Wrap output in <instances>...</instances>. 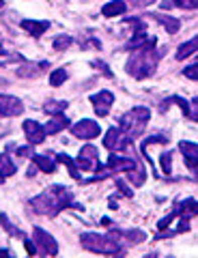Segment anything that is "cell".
I'll use <instances>...</instances> for the list:
<instances>
[{
	"instance_id": "cell-1",
	"label": "cell",
	"mask_w": 198,
	"mask_h": 258,
	"mask_svg": "<svg viewBox=\"0 0 198 258\" xmlns=\"http://www.w3.org/2000/svg\"><path fill=\"white\" fill-rule=\"evenodd\" d=\"M74 198H71V194L67 187H62V185H52V187H47L43 194H39L30 200V207L35 209L37 213H43L47 217H54L58 215L62 209L67 207H74Z\"/></svg>"
},
{
	"instance_id": "cell-2",
	"label": "cell",
	"mask_w": 198,
	"mask_h": 258,
	"mask_svg": "<svg viewBox=\"0 0 198 258\" xmlns=\"http://www.w3.org/2000/svg\"><path fill=\"white\" fill-rule=\"evenodd\" d=\"M162 58V52H157L155 47H140V50H131V56L127 64H125V71L129 76H134L136 80H145L151 78L157 69V62Z\"/></svg>"
},
{
	"instance_id": "cell-3",
	"label": "cell",
	"mask_w": 198,
	"mask_h": 258,
	"mask_svg": "<svg viewBox=\"0 0 198 258\" xmlns=\"http://www.w3.org/2000/svg\"><path fill=\"white\" fill-rule=\"evenodd\" d=\"M149 120H151V110L149 108H134L129 112H125L121 116V132L127 136L129 140L134 138H140L142 134H145V127L149 125Z\"/></svg>"
},
{
	"instance_id": "cell-4",
	"label": "cell",
	"mask_w": 198,
	"mask_h": 258,
	"mask_svg": "<svg viewBox=\"0 0 198 258\" xmlns=\"http://www.w3.org/2000/svg\"><path fill=\"white\" fill-rule=\"evenodd\" d=\"M80 243L84 249L89 252H95V254H121L123 252V245L116 243L114 239H110L108 235L101 237L97 232H82L80 235Z\"/></svg>"
},
{
	"instance_id": "cell-5",
	"label": "cell",
	"mask_w": 198,
	"mask_h": 258,
	"mask_svg": "<svg viewBox=\"0 0 198 258\" xmlns=\"http://www.w3.org/2000/svg\"><path fill=\"white\" fill-rule=\"evenodd\" d=\"M101 134V127L97 120H91V118H82L78 120L76 125H71V136L74 138H80V140H91V138H97Z\"/></svg>"
},
{
	"instance_id": "cell-6",
	"label": "cell",
	"mask_w": 198,
	"mask_h": 258,
	"mask_svg": "<svg viewBox=\"0 0 198 258\" xmlns=\"http://www.w3.org/2000/svg\"><path fill=\"white\" fill-rule=\"evenodd\" d=\"M76 164L80 170H99V157H97V149L93 147V144H86V147L80 149V155H78Z\"/></svg>"
},
{
	"instance_id": "cell-7",
	"label": "cell",
	"mask_w": 198,
	"mask_h": 258,
	"mask_svg": "<svg viewBox=\"0 0 198 258\" xmlns=\"http://www.w3.org/2000/svg\"><path fill=\"white\" fill-rule=\"evenodd\" d=\"M131 140L127 138V136H125L121 129L118 127H110L108 132H106V138H104V147L108 149V151H123L125 147H127Z\"/></svg>"
},
{
	"instance_id": "cell-8",
	"label": "cell",
	"mask_w": 198,
	"mask_h": 258,
	"mask_svg": "<svg viewBox=\"0 0 198 258\" xmlns=\"http://www.w3.org/2000/svg\"><path fill=\"white\" fill-rule=\"evenodd\" d=\"M112 103H114V95L110 91H99L91 97V106H93L97 116H106L110 112V108H112Z\"/></svg>"
},
{
	"instance_id": "cell-9",
	"label": "cell",
	"mask_w": 198,
	"mask_h": 258,
	"mask_svg": "<svg viewBox=\"0 0 198 258\" xmlns=\"http://www.w3.org/2000/svg\"><path fill=\"white\" fill-rule=\"evenodd\" d=\"M33 237L37 241V245L41 247V252L47 254V256H56L58 254V243L54 241V237L50 232H45L43 228H35L33 230Z\"/></svg>"
},
{
	"instance_id": "cell-10",
	"label": "cell",
	"mask_w": 198,
	"mask_h": 258,
	"mask_svg": "<svg viewBox=\"0 0 198 258\" xmlns=\"http://www.w3.org/2000/svg\"><path fill=\"white\" fill-rule=\"evenodd\" d=\"M24 112V103L13 95H0V114L3 116H20Z\"/></svg>"
},
{
	"instance_id": "cell-11",
	"label": "cell",
	"mask_w": 198,
	"mask_h": 258,
	"mask_svg": "<svg viewBox=\"0 0 198 258\" xmlns=\"http://www.w3.org/2000/svg\"><path fill=\"white\" fill-rule=\"evenodd\" d=\"M24 134H26V138L30 144H41L45 140V132H43V127L37 123V120L33 118H28V120H24Z\"/></svg>"
},
{
	"instance_id": "cell-12",
	"label": "cell",
	"mask_w": 198,
	"mask_h": 258,
	"mask_svg": "<svg viewBox=\"0 0 198 258\" xmlns=\"http://www.w3.org/2000/svg\"><path fill=\"white\" fill-rule=\"evenodd\" d=\"M179 151L183 153V157H185V164H187V168L192 172H196V168H198V164H196V159H198V147L194 142H179Z\"/></svg>"
},
{
	"instance_id": "cell-13",
	"label": "cell",
	"mask_w": 198,
	"mask_h": 258,
	"mask_svg": "<svg viewBox=\"0 0 198 258\" xmlns=\"http://www.w3.org/2000/svg\"><path fill=\"white\" fill-rule=\"evenodd\" d=\"M157 39L151 37V35H145V30L140 32H134V37L129 39L127 43V50H140V47H155Z\"/></svg>"
},
{
	"instance_id": "cell-14",
	"label": "cell",
	"mask_w": 198,
	"mask_h": 258,
	"mask_svg": "<svg viewBox=\"0 0 198 258\" xmlns=\"http://www.w3.org/2000/svg\"><path fill=\"white\" fill-rule=\"evenodd\" d=\"M22 28L33 37H41L43 32L50 28V22H45V20H22Z\"/></svg>"
},
{
	"instance_id": "cell-15",
	"label": "cell",
	"mask_w": 198,
	"mask_h": 258,
	"mask_svg": "<svg viewBox=\"0 0 198 258\" xmlns=\"http://www.w3.org/2000/svg\"><path fill=\"white\" fill-rule=\"evenodd\" d=\"M125 11H127V3L125 0H110V3L101 7V15L104 18H116V15H123Z\"/></svg>"
},
{
	"instance_id": "cell-16",
	"label": "cell",
	"mask_w": 198,
	"mask_h": 258,
	"mask_svg": "<svg viewBox=\"0 0 198 258\" xmlns=\"http://www.w3.org/2000/svg\"><path fill=\"white\" fill-rule=\"evenodd\" d=\"M136 166V161L129 157H121V155H110L108 157V170L110 172H118V170H129Z\"/></svg>"
},
{
	"instance_id": "cell-17",
	"label": "cell",
	"mask_w": 198,
	"mask_h": 258,
	"mask_svg": "<svg viewBox=\"0 0 198 258\" xmlns=\"http://www.w3.org/2000/svg\"><path fill=\"white\" fill-rule=\"evenodd\" d=\"M67 127H69V118L60 112V114H52V120H47L43 132H45V136L47 134H58V132H62V129H67Z\"/></svg>"
},
{
	"instance_id": "cell-18",
	"label": "cell",
	"mask_w": 198,
	"mask_h": 258,
	"mask_svg": "<svg viewBox=\"0 0 198 258\" xmlns=\"http://www.w3.org/2000/svg\"><path fill=\"white\" fill-rule=\"evenodd\" d=\"M33 161L45 174H52L56 170V159H54V155H37V153H33Z\"/></svg>"
},
{
	"instance_id": "cell-19",
	"label": "cell",
	"mask_w": 198,
	"mask_h": 258,
	"mask_svg": "<svg viewBox=\"0 0 198 258\" xmlns=\"http://www.w3.org/2000/svg\"><path fill=\"white\" fill-rule=\"evenodd\" d=\"M54 159L60 161V164H65V166L69 168V174L74 176L76 181H82V176H80V168H78L76 159H71L69 155H65V153H58V155H54Z\"/></svg>"
},
{
	"instance_id": "cell-20",
	"label": "cell",
	"mask_w": 198,
	"mask_h": 258,
	"mask_svg": "<svg viewBox=\"0 0 198 258\" xmlns=\"http://www.w3.org/2000/svg\"><path fill=\"white\" fill-rule=\"evenodd\" d=\"M149 18H155L160 24H164L166 30H168V35H175V32H179V28H181L179 18H170V15H149Z\"/></svg>"
},
{
	"instance_id": "cell-21",
	"label": "cell",
	"mask_w": 198,
	"mask_h": 258,
	"mask_svg": "<svg viewBox=\"0 0 198 258\" xmlns=\"http://www.w3.org/2000/svg\"><path fill=\"white\" fill-rule=\"evenodd\" d=\"M198 205H196V200L194 198H187V200H183V203H177V209H175V213L177 215H185V217H192V215H196V209Z\"/></svg>"
},
{
	"instance_id": "cell-22",
	"label": "cell",
	"mask_w": 198,
	"mask_h": 258,
	"mask_svg": "<svg viewBox=\"0 0 198 258\" xmlns=\"http://www.w3.org/2000/svg\"><path fill=\"white\" fill-rule=\"evenodd\" d=\"M196 47H198V39L194 37V39H189L187 43H183V45H179V50H177V60H185L187 56H192L194 52H196Z\"/></svg>"
},
{
	"instance_id": "cell-23",
	"label": "cell",
	"mask_w": 198,
	"mask_h": 258,
	"mask_svg": "<svg viewBox=\"0 0 198 258\" xmlns=\"http://www.w3.org/2000/svg\"><path fill=\"white\" fill-rule=\"evenodd\" d=\"M13 174H15V164L9 159V155H0V183Z\"/></svg>"
},
{
	"instance_id": "cell-24",
	"label": "cell",
	"mask_w": 198,
	"mask_h": 258,
	"mask_svg": "<svg viewBox=\"0 0 198 258\" xmlns=\"http://www.w3.org/2000/svg\"><path fill=\"white\" fill-rule=\"evenodd\" d=\"M67 110V101H47L45 106H43V112L45 114H60V112H65Z\"/></svg>"
},
{
	"instance_id": "cell-25",
	"label": "cell",
	"mask_w": 198,
	"mask_h": 258,
	"mask_svg": "<svg viewBox=\"0 0 198 258\" xmlns=\"http://www.w3.org/2000/svg\"><path fill=\"white\" fill-rule=\"evenodd\" d=\"M67 71L65 69H54L52 71V76H50V84L52 86H62V84H65L67 82Z\"/></svg>"
},
{
	"instance_id": "cell-26",
	"label": "cell",
	"mask_w": 198,
	"mask_h": 258,
	"mask_svg": "<svg viewBox=\"0 0 198 258\" xmlns=\"http://www.w3.org/2000/svg\"><path fill=\"white\" fill-rule=\"evenodd\" d=\"M127 176H129V181L134 183V185H142L145 183V179H147V174H145V170L142 168H129V172H127Z\"/></svg>"
},
{
	"instance_id": "cell-27",
	"label": "cell",
	"mask_w": 198,
	"mask_h": 258,
	"mask_svg": "<svg viewBox=\"0 0 198 258\" xmlns=\"http://www.w3.org/2000/svg\"><path fill=\"white\" fill-rule=\"evenodd\" d=\"M71 43H74V37H71V35H58L56 39H54V50L62 52V50H67Z\"/></svg>"
},
{
	"instance_id": "cell-28",
	"label": "cell",
	"mask_w": 198,
	"mask_h": 258,
	"mask_svg": "<svg viewBox=\"0 0 198 258\" xmlns=\"http://www.w3.org/2000/svg\"><path fill=\"white\" fill-rule=\"evenodd\" d=\"M160 164H162L164 174H170V172H172V153H162Z\"/></svg>"
},
{
	"instance_id": "cell-29",
	"label": "cell",
	"mask_w": 198,
	"mask_h": 258,
	"mask_svg": "<svg viewBox=\"0 0 198 258\" xmlns=\"http://www.w3.org/2000/svg\"><path fill=\"white\" fill-rule=\"evenodd\" d=\"M123 237L125 239H129L131 243H140V241H145L147 239V235L142 230H127V232H123Z\"/></svg>"
},
{
	"instance_id": "cell-30",
	"label": "cell",
	"mask_w": 198,
	"mask_h": 258,
	"mask_svg": "<svg viewBox=\"0 0 198 258\" xmlns=\"http://www.w3.org/2000/svg\"><path fill=\"white\" fill-rule=\"evenodd\" d=\"M0 222H3V228H5V230H9L11 235H20V237H24V235H22V232H20L18 228H13V224L9 222V217H7L5 213H0Z\"/></svg>"
},
{
	"instance_id": "cell-31",
	"label": "cell",
	"mask_w": 198,
	"mask_h": 258,
	"mask_svg": "<svg viewBox=\"0 0 198 258\" xmlns=\"http://www.w3.org/2000/svg\"><path fill=\"white\" fill-rule=\"evenodd\" d=\"M198 0H172V7H181V9H196Z\"/></svg>"
},
{
	"instance_id": "cell-32",
	"label": "cell",
	"mask_w": 198,
	"mask_h": 258,
	"mask_svg": "<svg viewBox=\"0 0 198 258\" xmlns=\"http://www.w3.org/2000/svg\"><path fill=\"white\" fill-rule=\"evenodd\" d=\"M183 76L187 80H196L198 78V64H189V67H185L183 69Z\"/></svg>"
},
{
	"instance_id": "cell-33",
	"label": "cell",
	"mask_w": 198,
	"mask_h": 258,
	"mask_svg": "<svg viewBox=\"0 0 198 258\" xmlns=\"http://www.w3.org/2000/svg\"><path fill=\"white\" fill-rule=\"evenodd\" d=\"M116 187L121 189V194H123V196H127V198H131V196H134V191L127 187V183H125L123 179H116Z\"/></svg>"
},
{
	"instance_id": "cell-34",
	"label": "cell",
	"mask_w": 198,
	"mask_h": 258,
	"mask_svg": "<svg viewBox=\"0 0 198 258\" xmlns=\"http://www.w3.org/2000/svg\"><path fill=\"white\" fill-rule=\"evenodd\" d=\"M175 217H177V213H175V211H172L170 215H166V217H164V220H160V224H157V228H160V230H166V228H168V224H170L172 220H175Z\"/></svg>"
},
{
	"instance_id": "cell-35",
	"label": "cell",
	"mask_w": 198,
	"mask_h": 258,
	"mask_svg": "<svg viewBox=\"0 0 198 258\" xmlns=\"http://www.w3.org/2000/svg\"><path fill=\"white\" fill-rule=\"evenodd\" d=\"M24 245H26V249H28V254H30V256H35V254H37V249H35V245H33V241H28L26 237H24Z\"/></svg>"
},
{
	"instance_id": "cell-36",
	"label": "cell",
	"mask_w": 198,
	"mask_h": 258,
	"mask_svg": "<svg viewBox=\"0 0 198 258\" xmlns=\"http://www.w3.org/2000/svg\"><path fill=\"white\" fill-rule=\"evenodd\" d=\"M18 153H20L22 157H24V155H33V151H30V149H18Z\"/></svg>"
},
{
	"instance_id": "cell-37",
	"label": "cell",
	"mask_w": 198,
	"mask_h": 258,
	"mask_svg": "<svg viewBox=\"0 0 198 258\" xmlns=\"http://www.w3.org/2000/svg\"><path fill=\"white\" fill-rule=\"evenodd\" d=\"M37 174V166H30L28 168V176H35Z\"/></svg>"
},
{
	"instance_id": "cell-38",
	"label": "cell",
	"mask_w": 198,
	"mask_h": 258,
	"mask_svg": "<svg viewBox=\"0 0 198 258\" xmlns=\"http://www.w3.org/2000/svg\"><path fill=\"white\" fill-rule=\"evenodd\" d=\"M140 5H151V3H155V0H138Z\"/></svg>"
},
{
	"instance_id": "cell-39",
	"label": "cell",
	"mask_w": 198,
	"mask_h": 258,
	"mask_svg": "<svg viewBox=\"0 0 198 258\" xmlns=\"http://www.w3.org/2000/svg\"><path fill=\"white\" fill-rule=\"evenodd\" d=\"M7 52H5V47H3V41H0V56H5Z\"/></svg>"
},
{
	"instance_id": "cell-40",
	"label": "cell",
	"mask_w": 198,
	"mask_h": 258,
	"mask_svg": "<svg viewBox=\"0 0 198 258\" xmlns=\"http://www.w3.org/2000/svg\"><path fill=\"white\" fill-rule=\"evenodd\" d=\"M3 5H5V0H0V7H3Z\"/></svg>"
}]
</instances>
